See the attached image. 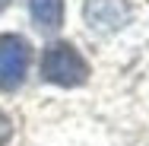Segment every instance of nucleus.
<instances>
[{"label":"nucleus","mask_w":149,"mask_h":146,"mask_svg":"<svg viewBox=\"0 0 149 146\" xmlns=\"http://www.w3.org/2000/svg\"><path fill=\"white\" fill-rule=\"evenodd\" d=\"M10 137H13V124H10V117H6L3 111H0V146L6 143Z\"/></svg>","instance_id":"39448f33"},{"label":"nucleus","mask_w":149,"mask_h":146,"mask_svg":"<svg viewBox=\"0 0 149 146\" xmlns=\"http://www.w3.org/2000/svg\"><path fill=\"white\" fill-rule=\"evenodd\" d=\"M41 76L54 86H79L89 76V64L70 41H54L41 54Z\"/></svg>","instance_id":"f257e3e1"},{"label":"nucleus","mask_w":149,"mask_h":146,"mask_svg":"<svg viewBox=\"0 0 149 146\" xmlns=\"http://www.w3.org/2000/svg\"><path fill=\"white\" fill-rule=\"evenodd\" d=\"M83 16L89 22L92 32L98 35H111L127 26L130 19V3L127 0H86L83 3Z\"/></svg>","instance_id":"7ed1b4c3"},{"label":"nucleus","mask_w":149,"mask_h":146,"mask_svg":"<svg viewBox=\"0 0 149 146\" xmlns=\"http://www.w3.org/2000/svg\"><path fill=\"white\" fill-rule=\"evenodd\" d=\"M32 64V48L22 35H0V89L13 92L22 86Z\"/></svg>","instance_id":"f03ea898"},{"label":"nucleus","mask_w":149,"mask_h":146,"mask_svg":"<svg viewBox=\"0 0 149 146\" xmlns=\"http://www.w3.org/2000/svg\"><path fill=\"white\" fill-rule=\"evenodd\" d=\"M29 13L41 32H57L63 22V0H29Z\"/></svg>","instance_id":"20e7f679"},{"label":"nucleus","mask_w":149,"mask_h":146,"mask_svg":"<svg viewBox=\"0 0 149 146\" xmlns=\"http://www.w3.org/2000/svg\"><path fill=\"white\" fill-rule=\"evenodd\" d=\"M6 6H10V0H0V10H6Z\"/></svg>","instance_id":"423d86ee"}]
</instances>
